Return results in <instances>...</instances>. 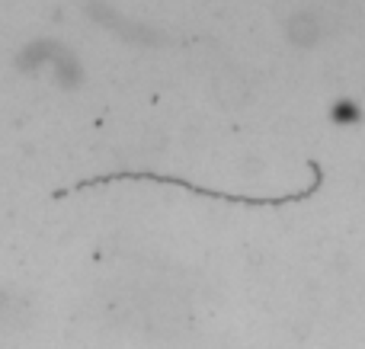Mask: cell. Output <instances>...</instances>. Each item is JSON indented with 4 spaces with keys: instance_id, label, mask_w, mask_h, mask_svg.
<instances>
[{
    "instance_id": "obj_1",
    "label": "cell",
    "mask_w": 365,
    "mask_h": 349,
    "mask_svg": "<svg viewBox=\"0 0 365 349\" xmlns=\"http://www.w3.org/2000/svg\"><path fill=\"white\" fill-rule=\"evenodd\" d=\"M16 68L26 71V74L48 71L58 87H77V83H83L81 58L68 45L55 42V38H32L29 45H23L16 55Z\"/></svg>"
},
{
    "instance_id": "obj_2",
    "label": "cell",
    "mask_w": 365,
    "mask_h": 349,
    "mask_svg": "<svg viewBox=\"0 0 365 349\" xmlns=\"http://www.w3.org/2000/svg\"><path fill=\"white\" fill-rule=\"evenodd\" d=\"M282 36L289 38L295 48H302V51L317 48V45H321V38H324V23H321V16H317L314 10H295V13H289V16H285Z\"/></svg>"
},
{
    "instance_id": "obj_3",
    "label": "cell",
    "mask_w": 365,
    "mask_h": 349,
    "mask_svg": "<svg viewBox=\"0 0 365 349\" xmlns=\"http://www.w3.org/2000/svg\"><path fill=\"white\" fill-rule=\"evenodd\" d=\"M330 122H334L336 128H356L365 122V109L359 100H353V96H336L334 103H330Z\"/></svg>"
}]
</instances>
